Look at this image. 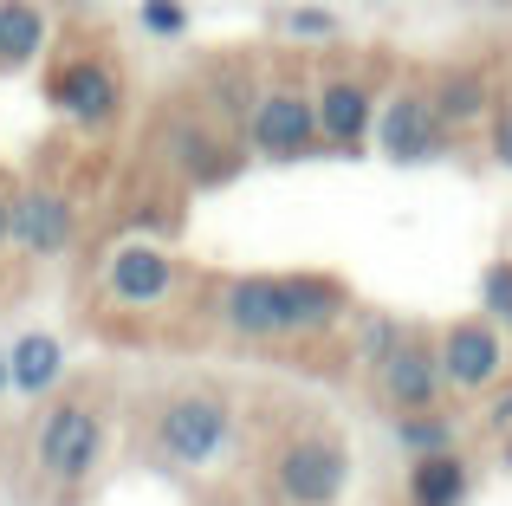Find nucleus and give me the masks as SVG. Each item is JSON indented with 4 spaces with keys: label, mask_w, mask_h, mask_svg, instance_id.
<instances>
[{
    "label": "nucleus",
    "mask_w": 512,
    "mask_h": 506,
    "mask_svg": "<svg viewBox=\"0 0 512 506\" xmlns=\"http://www.w3.org/2000/svg\"><path fill=\"white\" fill-rule=\"evenodd\" d=\"M350 286L338 273H227L214 286V318L227 338L247 344H292V338H325L344 318Z\"/></svg>",
    "instance_id": "obj_1"
},
{
    "label": "nucleus",
    "mask_w": 512,
    "mask_h": 506,
    "mask_svg": "<svg viewBox=\"0 0 512 506\" xmlns=\"http://www.w3.org/2000/svg\"><path fill=\"white\" fill-rule=\"evenodd\" d=\"M234 429H240V416H234V403H227L221 390H208V383H195V390H175L163 409H156V422H150V442H156V455L169 461V468H214V461L234 448Z\"/></svg>",
    "instance_id": "obj_2"
},
{
    "label": "nucleus",
    "mask_w": 512,
    "mask_h": 506,
    "mask_svg": "<svg viewBox=\"0 0 512 506\" xmlns=\"http://www.w3.org/2000/svg\"><path fill=\"white\" fill-rule=\"evenodd\" d=\"M33 461L52 487H85L104 461V416L85 396H59L33 422Z\"/></svg>",
    "instance_id": "obj_3"
},
{
    "label": "nucleus",
    "mask_w": 512,
    "mask_h": 506,
    "mask_svg": "<svg viewBox=\"0 0 512 506\" xmlns=\"http://www.w3.org/2000/svg\"><path fill=\"white\" fill-rule=\"evenodd\" d=\"M240 143L260 163H305V156L325 150L318 137V111L305 85H266L260 98L240 111Z\"/></svg>",
    "instance_id": "obj_4"
},
{
    "label": "nucleus",
    "mask_w": 512,
    "mask_h": 506,
    "mask_svg": "<svg viewBox=\"0 0 512 506\" xmlns=\"http://www.w3.org/2000/svg\"><path fill=\"white\" fill-rule=\"evenodd\" d=\"M344 487H350V448L325 429L292 435L273 455V494L286 506H338Z\"/></svg>",
    "instance_id": "obj_5"
},
{
    "label": "nucleus",
    "mask_w": 512,
    "mask_h": 506,
    "mask_svg": "<svg viewBox=\"0 0 512 506\" xmlns=\"http://www.w3.org/2000/svg\"><path fill=\"white\" fill-rule=\"evenodd\" d=\"M46 98L59 104L78 130H104L124 111V65H117L111 52H72V59L52 65Z\"/></svg>",
    "instance_id": "obj_6"
},
{
    "label": "nucleus",
    "mask_w": 512,
    "mask_h": 506,
    "mask_svg": "<svg viewBox=\"0 0 512 506\" xmlns=\"http://www.w3.org/2000/svg\"><path fill=\"white\" fill-rule=\"evenodd\" d=\"M454 130L441 124L435 98H428V85H402L389 104H376V130L370 143L389 156V163H435L441 150H448Z\"/></svg>",
    "instance_id": "obj_7"
},
{
    "label": "nucleus",
    "mask_w": 512,
    "mask_h": 506,
    "mask_svg": "<svg viewBox=\"0 0 512 506\" xmlns=\"http://www.w3.org/2000/svg\"><path fill=\"white\" fill-rule=\"evenodd\" d=\"M78 234H85V221H78V202L65 189L33 182V189H20L7 202V241L20 253H33V260H59V253H72Z\"/></svg>",
    "instance_id": "obj_8"
},
{
    "label": "nucleus",
    "mask_w": 512,
    "mask_h": 506,
    "mask_svg": "<svg viewBox=\"0 0 512 506\" xmlns=\"http://www.w3.org/2000/svg\"><path fill=\"white\" fill-rule=\"evenodd\" d=\"M435 357H441V383L454 396H480L506 377V331L487 325V318H454V325H441Z\"/></svg>",
    "instance_id": "obj_9"
},
{
    "label": "nucleus",
    "mask_w": 512,
    "mask_h": 506,
    "mask_svg": "<svg viewBox=\"0 0 512 506\" xmlns=\"http://www.w3.org/2000/svg\"><path fill=\"white\" fill-rule=\"evenodd\" d=\"M98 286H104V299H111L117 312H163L175 292H182V266L150 241H124L111 260H104Z\"/></svg>",
    "instance_id": "obj_10"
},
{
    "label": "nucleus",
    "mask_w": 512,
    "mask_h": 506,
    "mask_svg": "<svg viewBox=\"0 0 512 506\" xmlns=\"http://www.w3.org/2000/svg\"><path fill=\"white\" fill-rule=\"evenodd\" d=\"M376 390L396 416H422V409H441L448 383H441V357H435V338L422 331H402V344L376 364Z\"/></svg>",
    "instance_id": "obj_11"
},
{
    "label": "nucleus",
    "mask_w": 512,
    "mask_h": 506,
    "mask_svg": "<svg viewBox=\"0 0 512 506\" xmlns=\"http://www.w3.org/2000/svg\"><path fill=\"white\" fill-rule=\"evenodd\" d=\"M312 111H318V137H325V150H344V156H363V150H370L376 98H370V85H363V78H350V72L318 78Z\"/></svg>",
    "instance_id": "obj_12"
},
{
    "label": "nucleus",
    "mask_w": 512,
    "mask_h": 506,
    "mask_svg": "<svg viewBox=\"0 0 512 506\" xmlns=\"http://www.w3.org/2000/svg\"><path fill=\"white\" fill-rule=\"evenodd\" d=\"M428 98H435V111H441L448 130H467V124H480V117L493 111V78L480 72V65H441L435 85H428Z\"/></svg>",
    "instance_id": "obj_13"
},
{
    "label": "nucleus",
    "mask_w": 512,
    "mask_h": 506,
    "mask_svg": "<svg viewBox=\"0 0 512 506\" xmlns=\"http://www.w3.org/2000/svg\"><path fill=\"white\" fill-rule=\"evenodd\" d=\"M52 46V13L39 0H0V72L39 65Z\"/></svg>",
    "instance_id": "obj_14"
},
{
    "label": "nucleus",
    "mask_w": 512,
    "mask_h": 506,
    "mask_svg": "<svg viewBox=\"0 0 512 506\" xmlns=\"http://www.w3.org/2000/svg\"><path fill=\"white\" fill-rule=\"evenodd\" d=\"M467 494H474V468L461 461V448H448V455H422L409 468V487H402L409 506H467Z\"/></svg>",
    "instance_id": "obj_15"
},
{
    "label": "nucleus",
    "mask_w": 512,
    "mask_h": 506,
    "mask_svg": "<svg viewBox=\"0 0 512 506\" xmlns=\"http://www.w3.org/2000/svg\"><path fill=\"white\" fill-rule=\"evenodd\" d=\"M65 377V344L52 331H26L20 344L7 351V390L20 396H52Z\"/></svg>",
    "instance_id": "obj_16"
},
{
    "label": "nucleus",
    "mask_w": 512,
    "mask_h": 506,
    "mask_svg": "<svg viewBox=\"0 0 512 506\" xmlns=\"http://www.w3.org/2000/svg\"><path fill=\"white\" fill-rule=\"evenodd\" d=\"M240 169V156L227 143H214L208 130H182V176L188 182H227Z\"/></svg>",
    "instance_id": "obj_17"
},
{
    "label": "nucleus",
    "mask_w": 512,
    "mask_h": 506,
    "mask_svg": "<svg viewBox=\"0 0 512 506\" xmlns=\"http://www.w3.org/2000/svg\"><path fill=\"white\" fill-rule=\"evenodd\" d=\"M273 26L286 39H305V46H331V39H344V20L331 7H318V0H299V7H279Z\"/></svg>",
    "instance_id": "obj_18"
},
{
    "label": "nucleus",
    "mask_w": 512,
    "mask_h": 506,
    "mask_svg": "<svg viewBox=\"0 0 512 506\" xmlns=\"http://www.w3.org/2000/svg\"><path fill=\"white\" fill-rule=\"evenodd\" d=\"M396 442L409 448L415 461H422V455H448V448H454V422L441 416V409H422V416H396Z\"/></svg>",
    "instance_id": "obj_19"
},
{
    "label": "nucleus",
    "mask_w": 512,
    "mask_h": 506,
    "mask_svg": "<svg viewBox=\"0 0 512 506\" xmlns=\"http://www.w3.org/2000/svg\"><path fill=\"white\" fill-rule=\"evenodd\" d=\"M350 318H357V357H363V370H376L402 344V325L389 312H350Z\"/></svg>",
    "instance_id": "obj_20"
},
{
    "label": "nucleus",
    "mask_w": 512,
    "mask_h": 506,
    "mask_svg": "<svg viewBox=\"0 0 512 506\" xmlns=\"http://www.w3.org/2000/svg\"><path fill=\"white\" fill-rule=\"evenodd\" d=\"M480 318L512 338V260H493L487 273H480Z\"/></svg>",
    "instance_id": "obj_21"
},
{
    "label": "nucleus",
    "mask_w": 512,
    "mask_h": 506,
    "mask_svg": "<svg viewBox=\"0 0 512 506\" xmlns=\"http://www.w3.org/2000/svg\"><path fill=\"white\" fill-rule=\"evenodd\" d=\"M137 20L150 39H182L195 13H188V0H137Z\"/></svg>",
    "instance_id": "obj_22"
},
{
    "label": "nucleus",
    "mask_w": 512,
    "mask_h": 506,
    "mask_svg": "<svg viewBox=\"0 0 512 506\" xmlns=\"http://www.w3.org/2000/svg\"><path fill=\"white\" fill-rule=\"evenodd\" d=\"M493 163L512 169V104H506L500 117H493Z\"/></svg>",
    "instance_id": "obj_23"
},
{
    "label": "nucleus",
    "mask_w": 512,
    "mask_h": 506,
    "mask_svg": "<svg viewBox=\"0 0 512 506\" xmlns=\"http://www.w3.org/2000/svg\"><path fill=\"white\" fill-rule=\"evenodd\" d=\"M487 416H493V429H506V422H512V390L493 396V409H487Z\"/></svg>",
    "instance_id": "obj_24"
},
{
    "label": "nucleus",
    "mask_w": 512,
    "mask_h": 506,
    "mask_svg": "<svg viewBox=\"0 0 512 506\" xmlns=\"http://www.w3.org/2000/svg\"><path fill=\"white\" fill-rule=\"evenodd\" d=\"M0 247H7V202H0Z\"/></svg>",
    "instance_id": "obj_25"
},
{
    "label": "nucleus",
    "mask_w": 512,
    "mask_h": 506,
    "mask_svg": "<svg viewBox=\"0 0 512 506\" xmlns=\"http://www.w3.org/2000/svg\"><path fill=\"white\" fill-rule=\"evenodd\" d=\"M0 390H7V357H0Z\"/></svg>",
    "instance_id": "obj_26"
},
{
    "label": "nucleus",
    "mask_w": 512,
    "mask_h": 506,
    "mask_svg": "<svg viewBox=\"0 0 512 506\" xmlns=\"http://www.w3.org/2000/svg\"><path fill=\"white\" fill-rule=\"evenodd\" d=\"M493 7H512V0H493Z\"/></svg>",
    "instance_id": "obj_27"
}]
</instances>
